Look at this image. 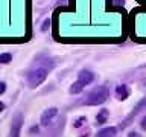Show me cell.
<instances>
[{"mask_svg": "<svg viewBox=\"0 0 146 137\" xmlns=\"http://www.w3.org/2000/svg\"><path fill=\"white\" fill-rule=\"evenodd\" d=\"M52 35L61 44H119L129 37V12L113 0H68L52 14Z\"/></svg>", "mask_w": 146, "mask_h": 137, "instance_id": "6da1fadb", "label": "cell"}, {"mask_svg": "<svg viewBox=\"0 0 146 137\" xmlns=\"http://www.w3.org/2000/svg\"><path fill=\"white\" fill-rule=\"evenodd\" d=\"M32 38V0H0V44Z\"/></svg>", "mask_w": 146, "mask_h": 137, "instance_id": "7a4b0ae2", "label": "cell"}, {"mask_svg": "<svg viewBox=\"0 0 146 137\" xmlns=\"http://www.w3.org/2000/svg\"><path fill=\"white\" fill-rule=\"evenodd\" d=\"M140 6L129 11V38L146 44V0H135Z\"/></svg>", "mask_w": 146, "mask_h": 137, "instance_id": "3957f363", "label": "cell"}, {"mask_svg": "<svg viewBox=\"0 0 146 137\" xmlns=\"http://www.w3.org/2000/svg\"><path fill=\"white\" fill-rule=\"evenodd\" d=\"M110 98V88L107 85H100L98 88H94L93 91H90L87 94V98L84 100L85 105H100Z\"/></svg>", "mask_w": 146, "mask_h": 137, "instance_id": "277c9868", "label": "cell"}, {"mask_svg": "<svg viewBox=\"0 0 146 137\" xmlns=\"http://www.w3.org/2000/svg\"><path fill=\"white\" fill-rule=\"evenodd\" d=\"M47 67H35V68H32V70L27 72V75H26V81H27V84H29L31 87H38L41 85L43 82L46 81V78H47Z\"/></svg>", "mask_w": 146, "mask_h": 137, "instance_id": "5b68a950", "label": "cell"}, {"mask_svg": "<svg viewBox=\"0 0 146 137\" xmlns=\"http://www.w3.org/2000/svg\"><path fill=\"white\" fill-rule=\"evenodd\" d=\"M23 126V114L17 113L11 120V128H9V137H20V131Z\"/></svg>", "mask_w": 146, "mask_h": 137, "instance_id": "8992f818", "label": "cell"}, {"mask_svg": "<svg viewBox=\"0 0 146 137\" xmlns=\"http://www.w3.org/2000/svg\"><path fill=\"white\" fill-rule=\"evenodd\" d=\"M58 114V108L56 107H50L47 110H44V113L41 114V119H40V122H41V125L43 126H49V123L53 120V117Z\"/></svg>", "mask_w": 146, "mask_h": 137, "instance_id": "52a82bcc", "label": "cell"}, {"mask_svg": "<svg viewBox=\"0 0 146 137\" xmlns=\"http://www.w3.org/2000/svg\"><path fill=\"white\" fill-rule=\"evenodd\" d=\"M78 81H79L84 87L88 85V84H91V82L94 81V73L90 72V70H82L79 75H78Z\"/></svg>", "mask_w": 146, "mask_h": 137, "instance_id": "ba28073f", "label": "cell"}, {"mask_svg": "<svg viewBox=\"0 0 146 137\" xmlns=\"http://www.w3.org/2000/svg\"><path fill=\"white\" fill-rule=\"evenodd\" d=\"M116 96L119 100H125L128 96H129V88H128V85L125 84H120L116 87Z\"/></svg>", "mask_w": 146, "mask_h": 137, "instance_id": "9c48e42d", "label": "cell"}, {"mask_svg": "<svg viewBox=\"0 0 146 137\" xmlns=\"http://www.w3.org/2000/svg\"><path fill=\"white\" fill-rule=\"evenodd\" d=\"M116 134H117L116 126H107V128H102L100 131H98V137H116Z\"/></svg>", "mask_w": 146, "mask_h": 137, "instance_id": "30bf717a", "label": "cell"}, {"mask_svg": "<svg viewBox=\"0 0 146 137\" xmlns=\"http://www.w3.org/2000/svg\"><path fill=\"white\" fill-rule=\"evenodd\" d=\"M108 110L107 108H104V110H100V111L98 113V116H96V123L98 125H102V123L107 122V119H108Z\"/></svg>", "mask_w": 146, "mask_h": 137, "instance_id": "8fae6325", "label": "cell"}, {"mask_svg": "<svg viewBox=\"0 0 146 137\" xmlns=\"http://www.w3.org/2000/svg\"><path fill=\"white\" fill-rule=\"evenodd\" d=\"M82 90H84V85H82L79 81L73 82L72 87H70V93H72V94H78V93H81Z\"/></svg>", "mask_w": 146, "mask_h": 137, "instance_id": "7c38bea8", "label": "cell"}, {"mask_svg": "<svg viewBox=\"0 0 146 137\" xmlns=\"http://www.w3.org/2000/svg\"><path fill=\"white\" fill-rule=\"evenodd\" d=\"M11 61H12V53H9V52L0 53V64H8Z\"/></svg>", "mask_w": 146, "mask_h": 137, "instance_id": "4fadbf2b", "label": "cell"}, {"mask_svg": "<svg viewBox=\"0 0 146 137\" xmlns=\"http://www.w3.org/2000/svg\"><path fill=\"white\" fill-rule=\"evenodd\" d=\"M85 122H87V117H85V116H79V117L75 119V122H73V126H75V128H79V126L84 125Z\"/></svg>", "mask_w": 146, "mask_h": 137, "instance_id": "5bb4252c", "label": "cell"}, {"mask_svg": "<svg viewBox=\"0 0 146 137\" xmlns=\"http://www.w3.org/2000/svg\"><path fill=\"white\" fill-rule=\"evenodd\" d=\"M5 91H6V82H5V81H0V96H2Z\"/></svg>", "mask_w": 146, "mask_h": 137, "instance_id": "9a60e30c", "label": "cell"}, {"mask_svg": "<svg viewBox=\"0 0 146 137\" xmlns=\"http://www.w3.org/2000/svg\"><path fill=\"white\" fill-rule=\"evenodd\" d=\"M140 126H141V130H145L146 131V116L141 119V122H140Z\"/></svg>", "mask_w": 146, "mask_h": 137, "instance_id": "2e32d148", "label": "cell"}, {"mask_svg": "<svg viewBox=\"0 0 146 137\" xmlns=\"http://www.w3.org/2000/svg\"><path fill=\"white\" fill-rule=\"evenodd\" d=\"M128 137H141L139 132H135V131H131L129 134H128Z\"/></svg>", "mask_w": 146, "mask_h": 137, "instance_id": "e0dca14e", "label": "cell"}, {"mask_svg": "<svg viewBox=\"0 0 146 137\" xmlns=\"http://www.w3.org/2000/svg\"><path fill=\"white\" fill-rule=\"evenodd\" d=\"M5 108H6V105H5V104L2 102V100H0V113H2V111H3Z\"/></svg>", "mask_w": 146, "mask_h": 137, "instance_id": "ac0fdd59", "label": "cell"}]
</instances>
